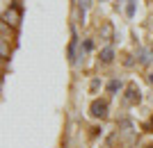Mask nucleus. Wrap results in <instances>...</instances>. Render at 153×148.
Instances as JSON below:
<instances>
[{
    "label": "nucleus",
    "instance_id": "0eeeda50",
    "mask_svg": "<svg viewBox=\"0 0 153 148\" xmlns=\"http://www.w3.org/2000/svg\"><path fill=\"white\" fill-rule=\"evenodd\" d=\"M121 87H123V82H121V80H117V77H114V80H110V82H108V91H110V94H112V96H117V91L121 89Z\"/></svg>",
    "mask_w": 153,
    "mask_h": 148
},
{
    "label": "nucleus",
    "instance_id": "6e6552de",
    "mask_svg": "<svg viewBox=\"0 0 153 148\" xmlns=\"http://www.w3.org/2000/svg\"><path fill=\"white\" fill-rule=\"evenodd\" d=\"M91 7V0H78V9H80V16H82L85 21V14H87V9Z\"/></svg>",
    "mask_w": 153,
    "mask_h": 148
},
{
    "label": "nucleus",
    "instance_id": "f3484780",
    "mask_svg": "<svg viewBox=\"0 0 153 148\" xmlns=\"http://www.w3.org/2000/svg\"><path fill=\"white\" fill-rule=\"evenodd\" d=\"M101 2H105V0H101Z\"/></svg>",
    "mask_w": 153,
    "mask_h": 148
},
{
    "label": "nucleus",
    "instance_id": "f8f14e48",
    "mask_svg": "<svg viewBox=\"0 0 153 148\" xmlns=\"http://www.w3.org/2000/svg\"><path fill=\"white\" fill-rule=\"evenodd\" d=\"M98 89H101V80H98V77H94V80H91V91L96 94Z\"/></svg>",
    "mask_w": 153,
    "mask_h": 148
},
{
    "label": "nucleus",
    "instance_id": "ddd939ff",
    "mask_svg": "<svg viewBox=\"0 0 153 148\" xmlns=\"http://www.w3.org/2000/svg\"><path fill=\"white\" fill-rule=\"evenodd\" d=\"M0 52H2V59H7V41L0 43Z\"/></svg>",
    "mask_w": 153,
    "mask_h": 148
},
{
    "label": "nucleus",
    "instance_id": "9d476101",
    "mask_svg": "<svg viewBox=\"0 0 153 148\" xmlns=\"http://www.w3.org/2000/svg\"><path fill=\"white\" fill-rule=\"evenodd\" d=\"M94 50V41H91V39H85L82 41V52H91Z\"/></svg>",
    "mask_w": 153,
    "mask_h": 148
},
{
    "label": "nucleus",
    "instance_id": "20e7f679",
    "mask_svg": "<svg viewBox=\"0 0 153 148\" xmlns=\"http://www.w3.org/2000/svg\"><path fill=\"white\" fill-rule=\"evenodd\" d=\"M140 98H142L140 96V89L130 84V87L126 89V103H140Z\"/></svg>",
    "mask_w": 153,
    "mask_h": 148
},
{
    "label": "nucleus",
    "instance_id": "423d86ee",
    "mask_svg": "<svg viewBox=\"0 0 153 148\" xmlns=\"http://www.w3.org/2000/svg\"><path fill=\"white\" fill-rule=\"evenodd\" d=\"M149 62H151V52H149L146 48H140V50H137V64L146 66Z\"/></svg>",
    "mask_w": 153,
    "mask_h": 148
},
{
    "label": "nucleus",
    "instance_id": "2eb2a0df",
    "mask_svg": "<svg viewBox=\"0 0 153 148\" xmlns=\"http://www.w3.org/2000/svg\"><path fill=\"white\" fill-rule=\"evenodd\" d=\"M149 82H151V84H153V71H151V73H149Z\"/></svg>",
    "mask_w": 153,
    "mask_h": 148
},
{
    "label": "nucleus",
    "instance_id": "7ed1b4c3",
    "mask_svg": "<svg viewBox=\"0 0 153 148\" xmlns=\"http://www.w3.org/2000/svg\"><path fill=\"white\" fill-rule=\"evenodd\" d=\"M19 18H21V12H16V9H5V14H2V23H7V25L16 27L19 25Z\"/></svg>",
    "mask_w": 153,
    "mask_h": 148
},
{
    "label": "nucleus",
    "instance_id": "dca6fc26",
    "mask_svg": "<svg viewBox=\"0 0 153 148\" xmlns=\"http://www.w3.org/2000/svg\"><path fill=\"white\" fill-rule=\"evenodd\" d=\"M146 148H153V144H151V146H146Z\"/></svg>",
    "mask_w": 153,
    "mask_h": 148
},
{
    "label": "nucleus",
    "instance_id": "39448f33",
    "mask_svg": "<svg viewBox=\"0 0 153 148\" xmlns=\"http://www.w3.org/2000/svg\"><path fill=\"white\" fill-rule=\"evenodd\" d=\"M112 59H114V48H112V46H105L101 50V62L103 64H112Z\"/></svg>",
    "mask_w": 153,
    "mask_h": 148
},
{
    "label": "nucleus",
    "instance_id": "4468645a",
    "mask_svg": "<svg viewBox=\"0 0 153 148\" xmlns=\"http://www.w3.org/2000/svg\"><path fill=\"white\" fill-rule=\"evenodd\" d=\"M12 9H16V12H21V2H19V0H12Z\"/></svg>",
    "mask_w": 153,
    "mask_h": 148
},
{
    "label": "nucleus",
    "instance_id": "f257e3e1",
    "mask_svg": "<svg viewBox=\"0 0 153 148\" xmlns=\"http://www.w3.org/2000/svg\"><path fill=\"white\" fill-rule=\"evenodd\" d=\"M76 50H78V32H76V27L71 25V43H69V62L71 64H78Z\"/></svg>",
    "mask_w": 153,
    "mask_h": 148
},
{
    "label": "nucleus",
    "instance_id": "f03ea898",
    "mask_svg": "<svg viewBox=\"0 0 153 148\" xmlns=\"http://www.w3.org/2000/svg\"><path fill=\"white\" fill-rule=\"evenodd\" d=\"M91 116L94 119H105L108 116V103L105 100H94L91 103Z\"/></svg>",
    "mask_w": 153,
    "mask_h": 148
},
{
    "label": "nucleus",
    "instance_id": "1a4fd4ad",
    "mask_svg": "<svg viewBox=\"0 0 153 148\" xmlns=\"http://www.w3.org/2000/svg\"><path fill=\"white\" fill-rule=\"evenodd\" d=\"M126 14H128V18L135 16V0H126Z\"/></svg>",
    "mask_w": 153,
    "mask_h": 148
},
{
    "label": "nucleus",
    "instance_id": "9b49d317",
    "mask_svg": "<svg viewBox=\"0 0 153 148\" xmlns=\"http://www.w3.org/2000/svg\"><path fill=\"white\" fill-rule=\"evenodd\" d=\"M0 32H2V41H7V39H9V27H7V23H2V25H0Z\"/></svg>",
    "mask_w": 153,
    "mask_h": 148
}]
</instances>
